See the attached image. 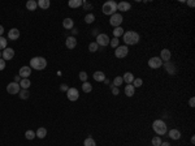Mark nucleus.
Returning <instances> with one entry per match:
<instances>
[{
  "label": "nucleus",
  "mask_w": 195,
  "mask_h": 146,
  "mask_svg": "<svg viewBox=\"0 0 195 146\" xmlns=\"http://www.w3.org/2000/svg\"><path fill=\"white\" fill-rule=\"evenodd\" d=\"M152 129L155 130L159 136H164L165 133H167V130H168L167 129V124H165L163 120H160V119H159V120H155L152 123Z\"/></svg>",
  "instance_id": "nucleus-4"
},
{
  "label": "nucleus",
  "mask_w": 195,
  "mask_h": 146,
  "mask_svg": "<svg viewBox=\"0 0 195 146\" xmlns=\"http://www.w3.org/2000/svg\"><path fill=\"white\" fill-rule=\"evenodd\" d=\"M168 136H169L172 140H180V138H181V132L178 129H170L169 132H168Z\"/></svg>",
  "instance_id": "nucleus-20"
},
{
  "label": "nucleus",
  "mask_w": 195,
  "mask_h": 146,
  "mask_svg": "<svg viewBox=\"0 0 195 146\" xmlns=\"http://www.w3.org/2000/svg\"><path fill=\"white\" fill-rule=\"evenodd\" d=\"M18 84H20L21 89H25V90H27L29 87L31 86V82H30V80L29 78H22L21 80V82H18Z\"/></svg>",
  "instance_id": "nucleus-24"
},
{
  "label": "nucleus",
  "mask_w": 195,
  "mask_h": 146,
  "mask_svg": "<svg viewBox=\"0 0 195 146\" xmlns=\"http://www.w3.org/2000/svg\"><path fill=\"white\" fill-rule=\"evenodd\" d=\"M191 143H192V145H194V143H195V137H194V136H192V137H191Z\"/></svg>",
  "instance_id": "nucleus-49"
},
{
  "label": "nucleus",
  "mask_w": 195,
  "mask_h": 146,
  "mask_svg": "<svg viewBox=\"0 0 195 146\" xmlns=\"http://www.w3.org/2000/svg\"><path fill=\"white\" fill-rule=\"evenodd\" d=\"M124 29L121 28V26H119V28H115V30H113V35H115V38H119V36L124 35Z\"/></svg>",
  "instance_id": "nucleus-29"
},
{
  "label": "nucleus",
  "mask_w": 195,
  "mask_h": 146,
  "mask_svg": "<svg viewBox=\"0 0 195 146\" xmlns=\"http://www.w3.org/2000/svg\"><path fill=\"white\" fill-rule=\"evenodd\" d=\"M85 21H86V24H92L94 21H95V16H94L92 13H87L85 17Z\"/></svg>",
  "instance_id": "nucleus-33"
},
{
  "label": "nucleus",
  "mask_w": 195,
  "mask_h": 146,
  "mask_svg": "<svg viewBox=\"0 0 195 146\" xmlns=\"http://www.w3.org/2000/svg\"><path fill=\"white\" fill-rule=\"evenodd\" d=\"M73 26H74V21L72 20V18H65V20L62 21V28L66 29V30L73 29Z\"/></svg>",
  "instance_id": "nucleus-21"
},
{
  "label": "nucleus",
  "mask_w": 195,
  "mask_h": 146,
  "mask_svg": "<svg viewBox=\"0 0 195 146\" xmlns=\"http://www.w3.org/2000/svg\"><path fill=\"white\" fill-rule=\"evenodd\" d=\"M82 90L85 91V93H91L92 91V85L90 84V82H83L82 84Z\"/></svg>",
  "instance_id": "nucleus-28"
},
{
  "label": "nucleus",
  "mask_w": 195,
  "mask_h": 146,
  "mask_svg": "<svg viewBox=\"0 0 195 146\" xmlns=\"http://www.w3.org/2000/svg\"><path fill=\"white\" fill-rule=\"evenodd\" d=\"M68 85H65V84H61L60 85V90H61V91H68Z\"/></svg>",
  "instance_id": "nucleus-42"
},
{
  "label": "nucleus",
  "mask_w": 195,
  "mask_h": 146,
  "mask_svg": "<svg viewBox=\"0 0 195 146\" xmlns=\"http://www.w3.org/2000/svg\"><path fill=\"white\" fill-rule=\"evenodd\" d=\"M127 53H129V48H127V46H119V47L116 48V51H115V55H116V57H119V59H122V57H126Z\"/></svg>",
  "instance_id": "nucleus-6"
},
{
  "label": "nucleus",
  "mask_w": 195,
  "mask_h": 146,
  "mask_svg": "<svg viewBox=\"0 0 195 146\" xmlns=\"http://www.w3.org/2000/svg\"><path fill=\"white\" fill-rule=\"evenodd\" d=\"M130 8H131V4L127 3V1H120V3L117 4V11L127 12V11H130Z\"/></svg>",
  "instance_id": "nucleus-16"
},
{
  "label": "nucleus",
  "mask_w": 195,
  "mask_h": 146,
  "mask_svg": "<svg viewBox=\"0 0 195 146\" xmlns=\"http://www.w3.org/2000/svg\"><path fill=\"white\" fill-rule=\"evenodd\" d=\"M20 78H21L20 76H16V78H14V80H16V81H14V82H17V84H18V81H20Z\"/></svg>",
  "instance_id": "nucleus-48"
},
{
  "label": "nucleus",
  "mask_w": 195,
  "mask_h": 146,
  "mask_svg": "<svg viewBox=\"0 0 195 146\" xmlns=\"http://www.w3.org/2000/svg\"><path fill=\"white\" fill-rule=\"evenodd\" d=\"M83 4L82 0H70L68 3V5L70 7V8H78V7H81Z\"/></svg>",
  "instance_id": "nucleus-27"
},
{
  "label": "nucleus",
  "mask_w": 195,
  "mask_h": 146,
  "mask_svg": "<svg viewBox=\"0 0 195 146\" xmlns=\"http://www.w3.org/2000/svg\"><path fill=\"white\" fill-rule=\"evenodd\" d=\"M112 94H113V95H119V94H120L119 87H116V86H113V85H112Z\"/></svg>",
  "instance_id": "nucleus-41"
},
{
  "label": "nucleus",
  "mask_w": 195,
  "mask_h": 146,
  "mask_svg": "<svg viewBox=\"0 0 195 146\" xmlns=\"http://www.w3.org/2000/svg\"><path fill=\"white\" fill-rule=\"evenodd\" d=\"M66 97H68V99H69L70 102H76L77 99L79 98L78 90H77L76 87H69L68 91H66Z\"/></svg>",
  "instance_id": "nucleus-8"
},
{
  "label": "nucleus",
  "mask_w": 195,
  "mask_h": 146,
  "mask_svg": "<svg viewBox=\"0 0 195 146\" xmlns=\"http://www.w3.org/2000/svg\"><path fill=\"white\" fill-rule=\"evenodd\" d=\"M131 85H133L134 87H141L142 85H143V80L142 78H134V81Z\"/></svg>",
  "instance_id": "nucleus-39"
},
{
  "label": "nucleus",
  "mask_w": 195,
  "mask_h": 146,
  "mask_svg": "<svg viewBox=\"0 0 195 146\" xmlns=\"http://www.w3.org/2000/svg\"><path fill=\"white\" fill-rule=\"evenodd\" d=\"M187 4H189L190 7H194V5H195V3H194V1H192V0H190V1H187Z\"/></svg>",
  "instance_id": "nucleus-45"
},
{
  "label": "nucleus",
  "mask_w": 195,
  "mask_h": 146,
  "mask_svg": "<svg viewBox=\"0 0 195 146\" xmlns=\"http://www.w3.org/2000/svg\"><path fill=\"white\" fill-rule=\"evenodd\" d=\"M122 82H124V80H122V77L121 76H117V77H115V80H113V86H116V87H119L120 85H122Z\"/></svg>",
  "instance_id": "nucleus-31"
},
{
  "label": "nucleus",
  "mask_w": 195,
  "mask_h": 146,
  "mask_svg": "<svg viewBox=\"0 0 195 146\" xmlns=\"http://www.w3.org/2000/svg\"><path fill=\"white\" fill-rule=\"evenodd\" d=\"M79 80H81L82 82L87 81V73L86 72H79Z\"/></svg>",
  "instance_id": "nucleus-40"
},
{
  "label": "nucleus",
  "mask_w": 195,
  "mask_h": 146,
  "mask_svg": "<svg viewBox=\"0 0 195 146\" xmlns=\"http://www.w3.org/2000/svg\"><path fill=\"white\" fill-rule=\"evenodd\" d=\"M160 146H170V143L169 142H161Z\"/></svg>",
  "instance_id": "nucleus-47"
},
{
  "label": "nucleus",
  "mask_w": 195,
  "mask_h": 146,
  "mask_svg": "<svg viewBox=\"0 0 195 146\" xmlns=\"http://www.w3.org/2000/svg\"><path fill=\"white\" fill-rule=\"evenodd\" d=\"M83 145L85 146H96V142L94 141L92 137H87L85 140V142H83Z\"/></svg>",
  "instance_id": "nucleus-32"
},
{
  "label": "nucleus",
  "mask_w": 195,
  "mask_h": 146,
  "mask_svg": "<svg viewBox=\"0 0 195 146\" xmlns=\"http://www.w3.org/2000/svg\"><path fill=\"white\" fill-rule=\"evenodd\" d=\"M139 34L137 31H126L124 33V42H125V46H130V45H137L139 42Z\"/></svg>",
  "instance_id": "nucleus-1"
},
{
  "label": "nucleus",
  "mask_w": 195,
  "mask_h": 146,
  "mask_svg": "<svg viewBox=\"0 0 195 146\" xmlns=\"http://www.w3.org/2000/svg\"><path fill=\"white\" fill-rule=\"evenodd\" d=\"M65 46H66L69 50H73V48L77 46V39L74 38V36H68L66 41H65Z\"/></svg>",
  "instance_id": "nucleus-17"
},
{
  "label": "nucleus",
  "mask_w": 195,
  "mask_h": 146,
  "mask_svg": "<svg viewBox=\"0 0 195 146\" xmlns=\"http://www.w3.org/2000/svg\"><path fill=\"white\" fill-rule=\"evenodd\" d=\"M103 13L104 14H108V16H112V14L116 13L117 11V3L116 1H113V0H109V1H105L103 4Z\"/></svg>",
  "instance_id": "nucleus-3"
},
{
  "label": "nucleus",
  "mask_w": 195,
  "mask_h": 146,
  "mask_svg": "<svg viewBox=\"0 0 195 146\" xmlns=\"http://www.w3.org/2000/svg\"><path fill=\"white\" fill-rule=\"evenodd\" d=\"M125 94H126V97H133L135 94V87L131 84H127L125 86Z\"/></svg>",
  "instance_id": "nucleus-19"
},
{
  "label": "nucleus",
  "mask_w": 195,
  "mask_h": 146,
  "mask_svg": "<svg viewBox=\"0 0 195 146\" xmlns=\"http://www.w3.org/2000/svg\"><path fill=\"white\" fill-rule=\"evenodd\" d=\"M122 80H124L126 84H133V81H134V74L131 72H126L122 76Z\"/></svg>",
  "instance_id": "nucleus-22"
},
{
  "label": "nucleus",
  "mask_w": 195,
  "mask_h": 146,
  "mask_svg": "<svg viewBox=\"0 0 195 146\" xmlns=\"http://www.w3.org/2000/svg\"><path fill=\"white\" fill-rule=\"evenodd\" d=\"M3 33H4V28H3L1 25H0V36L3 35Z\"/></svg>",
  "instance_id": "nucleus-46"
},
{
  "label": "nucleus",
  "mask_w": 195,
  "mask_h": 146,
  "mask_svg": "<svg viewBox=\"0 0 195 146\" xmlns=\"http://www.w3.org/2000/svg\"><path fill=\"white\" fill-rule=\"evenodd\" d=\"M98 48H99V46H98L96 42H91L90 45H88V51H90V52H96Z\"/></svg>",
  "instance_id": "nucleus-34"
},
{
  "label": "nucleus",
  "mask_w": 195,
  "mask_h": 146,
  "mask_svg": "<svg viewBox=\"0 0 195 146\" xmlns=\"http://www.w3.org/2000/svg\"><path fill=\"white\" fill-rule=\"evenodd\" d=\"M148 67L152 68V69H157V68L163 67V62H161L160 57L153 56V57H151V59L148 60Z\"/></svg>",
  "instance_id": "nucleus-10"
},
{
  "label": "nucleus",
  "mask_w": 195,
  "mask_h": 146,
  "mask_svg": "<svg viewBox=\"0 0 195 146\" xmlns=\"http://www.w3.org/2000/svg\"><path fill=\"white\" fill-rule=\"evenodd\" d=\"M109 36L107 35V34H99V35L96 36V43H98V46H102V47H105V46L109 45Z\"/></svg>",
  "instance_id": "nucleus-7"
},
{
  "label": "nucleus",
  "mask_w": 195,
  "mask_h": 146,
  "mask_svg": "<svg viewBox=\"0 0 195 146\" xmlns=\"http://www.w3.org/2000/svg\"><path fill=\"white\" fill-rule=\"evenodd\" d=\"M7 39L4 38V36H0V51L1 50H5L7 48Z\"/></svg>",
  "instance_id": "nucleus-38"
},
{
  "label": "nucleus",
  "mask_w": 195,
  "mask_h": 146,
  "mask_svg": "<svg viewBox=\"0 0 195 146\" xmlns=\"http://www.w3.org/2000/svg\"><path fill=\"white\" fill-rule=\"evenodd\" d=\"M109 45L112 46L113 48H115V47L117 48V47L120 46V41H119V38H115V36H113V39H111V41H109Z\"/></svg>",
  "instance_id": "nucleus-36"
},
{
  "label": "nucleus",
  "mask_w": 195,
  "mask_h": 146,
  "mask_svg": "<svg viewBox=\"0 0 195 146\" xmlns=\"http://www.w3.org/2000/svg\"><path fill=\"white\" fill-rule=\"evenodd\" d=\"M189 103H190V107H194L195 106V99L194 98H190V101H189Z\"/></svg>",
  "instance_id": "nucleus-44"
},
{
  "label": "nucleus",
  "mask_w": 195,
  "mask_h": 146,
  "mask_svg": "<svg viewBox=\"0 0 195 146\" xmlns=\"http://www.w3.org/2000/svg\"><path fill=\"white\" fill-rule=\"evenodd\" d=\"M37 3H38V7L42 8V9H48L50 5H51L50 0H39V1H37Z\"/></svg>",
  "instance_id": "nucleus-25"
},
{
  "label": "nucleus",
  "mask_w": 195,
  "mask_h": 146,
  "mask_svg": "<svg viewBox=\"0 0 195 146\" xmlns=\"http://www.w3.org/2000/svg\"><path fill=\"white\" fill-rule=\"evenodd\" d=\"M8 38L11 41H17L18 38H20V30H18V29H16V28L11 29V30L8 31Z\"/></svg>",
  "instance_id": "nucleus-15"
},
{
  "label": "nucleus",
  "mask_w": 195,
  "mask_h": 146,
  "mask_svg": "<svg viewBox=\"0 0 195 146\" xmlns=\"http://www.w3.org/2000/svg\"><path fill=\"white\" fill-rule=\"evenodd\" d=\"M0 59H1V52H0Z\"/></svg>",
  "instance_id": "nucleus-50"
},
{
  "label": "nucleus",
  "mask_w": 195,
  "mask_h": 146,
  "mask_svg": "<svg viewBox=\"0 0 195 146\" xmlns=\"http://www.w3.org/2000/svg\"><path fill=\"white\" fill-rule=\"evenodd\" d=\"M25 137L27 138V140H34L37 136H35V132H33V130H26Z\"/></svg>",
  "instance_id": "nucleus-37"
},
{
  "label": "nucleus",
  "mask_w": 195,
  "mask_h": 146,
  "mask_svg": "<svg viewBox=\"0 0 195 146\" xmlns=\"http://www.w3.org/2000/svg\"><path fill=\"white\" fill-rule=\"evenodd\" d=\"M35 136H37L38 138H40V140H42V138H44L46 136H47V129H46V128H42V126H40L39 129H38L37 132H35Z\"/></svg>",
  "instance_id": "nucleus-26"
},
{
  "label": "nucleus",
  "mask_w": 195,
  "mask_h": 146,
  "mask_svg": "<svg viewBox=\"0 0 195 146\" xmlns=\"http://www.w3.org/2000/svg\"><path fill=\"white\" fill-rule=\"evenodd\" d=\"M122 21H124V18H122V14H120V13L112 14L111 18H109V24L113 26V28H119V26L122 24Z\"/></svg>",
  "instance_id": "nucleus-5"
},
{
  "label": "nucleus",
  "mask_w": 195,
  "mask_h": 146,
  "mask_svg": "<svg viewBox=\"0 0 195 146\" xmlns=\"http://www.w3.org/2000/svg\"><path fill=\"white\" fill-rule=\"evenodd\" d=\"M163 65H164V68H165V70H167V73H169V74H176V70H177V68H176V65L173 64V63L165 62V63H163Z\"/></svg>",
  "instance_id": "nucleus-14"
},
{
  "label": "nucleus",
  "mask_w": 195,
  "mask_h": 146,
  "mask_svg": "<svg viewBox=\"0 0 195 146\" xmlns=\"http://www.w3.org/2000/svg\"><path fill=\"white\" fill-rule=\"evenodd\" d=\"M4 68H5V60L0 59V70H3Z\"/></svg>",
  "instance_id": "nucleus-43"
},
{
  "label": "nucleus",
  "mask_w": 195,
  "mask_h": 146,
  "mask_svg": "<svg viewBox=\"0 0 195 146\" xmlns=\"http://www.w3.org/2000/svg\"><path fill=\"white\" fill-rule=\"evenodd\" d=\"M47 67V60L42 56H35L30 60V68L35 70H42Z\"/></svg>",
  "instance_id": "nucleus-2"
},
{
  "label": "nucleus",
  "mask_w": 195,
  "mask_h": 146,
  "mask_svg": "<svg viewBox=\"0 0 195 146\" xmlns=\"http://www.w3.org/2000/svg\"><path fill=\"white\" fill-rule=\"evenodd\" d=\"M26 8H27V11H35L38 8V3L35 0H29L26 3Z\"/></svg>",
  "instance_id": "nucleus-23"
},
{
  "label": "nucleus",
  "mask_w": 195,
  "mask_h": 146,
  "mask_svg": "<svg viewBox=\"0 0 195 146\" xmlns=\"http://www.w3.org/2000/svg\"><path fill=\"white\" fill-rule=\"evenodd\" d=\"M151 142H152V146H160L163 141H161V138L159 137V136H155V137L152 138V141H151Z\"/></svg>",
  "instance_id": "nucleus-35"
},
{
  "label": "nucleus",
  "mask_w": 195,
  "mask_h": 146,
  "mask_svg": "<svg viewBox=\"0 0 195 146\" xmlns=\"http://www.w3.org/2000/svg\"><path fill=\"white\" fill-rule=\"evenodd\" d=\"M170 57H172V53H170V51L168 50V48H163V50H161V52H160V59H161V62H163V63L169 62Z\"/></svg>",
  "instance_id": "nucleus-13"
},
{
  "label": "nucleus",
  "mask_w": 195,
  "mask_h": 146,
  "mask_svg": "<svg viewBox=\"0 0 195 146\" xmlns=\"http://www.w3.org/2000/svg\"><path fill=\"white\" fill-rule=\"evenodd\" d=\"M13 56H14V50H13V48L7 47L5 50H3V52H1V59H4L5 62L13 59Z\"/></svg>",
  "instance_id": "nucleus-11"
},
{
  "label": "nucleus",
  "mask_w": 195,
  "mask_h": 146,
  "mask_svg": "<svg viewBox=\"0 0 195 146\" xmlns=\"http://www.w3.org/2000/svg\"><path fill=\"white\" fill-rule=\"evenodd\" d=\"M18 95H20V98H21V99H27L29 97H30V93H29V90L22 89V90H20V93H18Z\"/></svg>",
  "instance_id": "nucleus-30"
},
{
  "label": "nucleus",
  "mask_w": 195,
  "mask_h": 146,
  "mask_svg": "<svg viewBox=\"0 0 195 146\" xmlns=\"http://www.w3.org/2000/svg\"><path fill=\"white\" fill-rule=\"evenodd\" d=\"M18 76H20L21 78H29V77L31 76V68L27 67V65H25V67H21L20 74H18Z\"/></svg>",
  "instance_id": "nucleus-12"
},
{
  "label": "nucleus",
  "mask_w": 195,
  "mask_h": 146,
  "mask_svg": "<svg viewBox=\"0 0 195 146\" xmlns=\"http://www.w3.org/2000/svg\"><path fill=\"white\" fill-rule=\"evenodd\" d=\"M20 84H17V82H11V84H8V86H7V91H8L11 95H14V94H18L20 93Z\"/></svg>",
  "instance_id": "nucleus-9"
},
{
  "label": "nucleus",
  "mask_w": 195,
  "mask_h": 146,
  "mask_svg": "<svg viewBox=\"0 0 195 146\" xmlns=\"http://www.w3.org/2000/svg\"><path fill=\"white\" fill-rule=\"evenodd\" d=\"M94 80H95L96 82H104L105 81V74L102 72V70H98V72H95L92 74Z\"/></svg>",
  "instance_id": "nucleus-18"
}]
</instances>
